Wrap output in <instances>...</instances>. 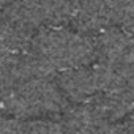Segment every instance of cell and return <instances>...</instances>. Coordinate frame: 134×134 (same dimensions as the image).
Wrapping results in <instances>:
<instances>
[{"label": "cell", "mask_w": 134, "mask_h": 134, "mask_svg": "<svg viewBox=\"0 0 134 134\" xmlns=\"http://www.w3.org/2000/svg\"><path fill=\"white\" fill-rule=\"evenodd\" d=\"M30 51L44 60L55 74L96 62L95 36L66 25L40 29Z\"/></svg>", "instance_id": "obj_1"}, {"label": "cell", "mask_w": 134, "mask_h": 134, "mask_svg": "<svg viewBox=\"0 0 134 134\" xmlns=\"http://www.w3.org/2000/svg\"><path fill=\"white\" fill-rule=\"evenodd\" d=\"M0 104L19 120L52 117L68 109V99L55 76H35L16 82L0 96Z\"/></svg>", "instance_id": "obj_2"}, {"label": "cell", "mask_w": 134, "mask_h": 134, "mask_svg": "<svg viewBox=\"0 0 134 134\" xmlns=\"http://www.w3.org/2000/svg\"><path fill=\"white\" fill-rule=\"evenodd\" d=\"M10 8L38 32L73 22L74 0H14Z\"/></svg>", "instance_id": "obj_3"}, {"label": "cell", "mask_w": 134, "mask_h": 134, "mask_svg": "<svg viewBox=\"0 0 134 134\" xmlns=\"http://www.w3.org/2000/svg\"><path fill=\"white\" fill-rule=\"evenodd\" d=\"M57 84L66 99L73 104L87 103L99 93V81L95 63L58 73Z\"/></svg>", "instance_id": "obj_4"}, {"label": "cell", "mask_w": 134, "mask_h": 134, "mask_svg": "<svg viewBox=\"0 0 134 134\" xmlns=\"http://www.w3.org/2000/svg\"><path fill=\"white\" fill-rule=\"evenodd\" d=\"M62 125L65 134H109L114 123L87 101L66 109L62 117Z\"/></svg>", "instance_id": "obj_5"}, {"label": "cell", "mask_w": 134, "mask_h": 134, "mask_svg": "<svg viewBox=\"0 0 134 134\" xmlns=\"http://www.w3.org/2000/svg\"><path fill=\"white\" fill-rule=\"evenodd\" d=\"M21 55L22 54H14L0 44V96L18 82Z\"/></svg>", "instance_id": "obj_6"}, {"label": "cell", "mask_w": 134, "mask_h": 134, "mask_svg": "<svg viewBox=\"0 0 134 134\" xmlns=\"http://www.w3.org/2000/svg\"><path fill=\"white\" fill-rule=\"evenodd\" d=\"M21 134H65V132L62 120H55L52 117H41V118L25 120Z\"/></svg>", "instance_id": "obj_7"}, {"label": "cell", "mask_w": 134, "mask_h": 134, "mask_svg": "<svg viewBox=\"0 0 134 134\" xmlns=\"http://www.w3.org/2000/svg\"><path fill=\"white\" fill-rule=\"evenodd\" d=\"M24 121L8 114L0 104V134H21Z\"/></svg>", "instance_id": "obj_8"}, {"label": "cell", "mask_w": 134, "mask_h": 134, "mask_svg": "<svg viewBox=\"0 0 134 134\" xmlns=\"http://www.w3.org/2000/svg\"><path fill=\"white\" fill-rule=\"evenodd\" d=\"M109 134H134V125L128 118H125L121 121L114 123Z\"/></svg>", "instance_id": "obj_9"}, {"label": "cell", "mask_w": 134, "mask_h": 134, "mask_svg": "<svg viewBox=\"0 0 134 134\" xmlns=\"http://www.w3.org/2000/svg\"><path fill=\"white\" fill-rule=\"evenodd\" d=\"M13 2H14V0H0V14H2Z\"/></svg>", "instance_id": "obj_10"}]
</instances>
